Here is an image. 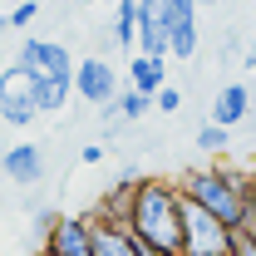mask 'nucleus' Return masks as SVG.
<instances>
[{
    "label": "nucleus",
    "mask_w": 256,
    "mask_h": 256,
    "mask_svg": "<svg viewBox=\"0 0 256 256\" xmlns=\"http://www.w3.org/2000/svg\"><path fill=\"white\" fill-rule=\"evenodd\" d=\"M128 226H133L138 242L182 256V192H178V182H168V178H138Z\"/></svg>",
    "instance_id": "f257e3e1"
},
{
    "label": "nucleus",
    "mask_w": 256,
    "mask_h": 256,
    "mask_svg": "<svg viewBox=\"0 0 256 256\" xmlns=\"http://www.w3.org/2000/svg\"><path fill=\"white\" fill-rule=\"evenodd\" d=\"M178 192L217 212L226 226H242V197H246V172L242 168H192L178 178Z\"/></svg>",
    "instance_id": "f03ea898"
},
{
    "label": "nucleus",
    "mask_w": 256,
    "mask_h": 256,
    "mask_svg": "<svg viewBox=\"0 0 256 256\" xmlns=\"http://www.w3.org/2000/svg\"><path fill=\"white\" fill-rule=\"evenodd\" d=\"M232 232L217 212H207L202 202L182 197V256H226L232 252Z\"/></svg>",
    "instance_id": "7ed1b4c3"
},
{
    "label": "nucleus",
    "mask_w": 256,
    "mask_h": 256,
    "mask_svg": "<svg viewBox=\"0 0 256 256\" xmlns=\"http://www.w3.org/2000/svg\"><path fill=\"white\" fill-rule=\"evenodd\" d=\"M0 118L10 128H30L40 118V108H34V74L25 64H10L0 74Z\"/></svg>",
    "instance_id": "20e7f679"
},
{
    "label": "nucleus",
    "mask_w": 256,
    "mask_h": 256,
    "mask_svg": "<svg viewBox=\"0 0 256 256\" xmlns=\"http://www.w3.org/2000/svg\"><path fill=\"white\" fill-rule=\"evenodd\" d=\"M89 246H94V217H74V212H60L54 226L40 236L44 256H89Z\"/></svg>",
    "instance_id": "39448f33"
},
{
    "label": "nucleus",
    "mask_w": 256,
    "mask_h": 256,
    "mask_svg": "<svg viewBox=\"0 0 256 256\" xmlns=\"http://www.w3.org/2000/svg\"><path fill=\"white\" fill-rule=\"evenodd\" d=\"M74 94L84 98V104H108V98H118V74H114V64L98 60V54H84V60H74Z\"/></svg>",
    "instance_id": "423d86ee"
},
{
    "label": "nucleus",
    "mask_w": 256,
    "mask_h": 256,
    "mask_svg": "<svg viewBox=\"0 0 256 256\" xmlns=\"http://www.w3.org/2000/svg\"><path fill=\"white\" fill-rule=\"evenodd\" d=\"M15 64H25L34 79H44V74H74V54L64 50L60 40H34V34L20 44V60Z\"/></svg>",
    "instance_id": "0eeeda50"
},
{
    "label": "nucleus",
    "mask_w": 256,
    "mask_h": 256,
    "mask_svg": "<svg viewBox=\"0 0 256 256\" xmlns=\"http://www.w3.org/2000/svg\"><path fill=\"white\" fill-rule=\"evenodd\" d=\"M0 178H10V182H20V188H34V182L44 178V153H40V143H15V148L0 158Z\"/></svg>",
    "instance_id": "6e6552de"
},
{
    "label": "nucleus",
    "mask_w": 256,
    "mask_h": 256,
    "mask_svg": "<svg viewBox=\"0 0 256 256\" xmlns=\"http://www.w3.org/2000/svg\"><path fill=\"white\" fill-rule=\"evenodd\" d=\"M138 246L143 242L133 236V226L94 217V246H89V256H138Z\"/></svg>",
    "instance_id": "1a4fd4ad"
},
{
    "label": "nucleus",
    "mask_w": 256,
    "mask_h": 256,
    "mask_svg": "<svg viewBox=\"0 0 256 256\" xmlns=\"http://www.w3.org/2000/svg\"><path fill=\"white\" fill-rule=\"evenodd\" d=\"M246 114H252V89L246 84H222L212 94V124L236 128V124H246Z\"/></svg>",
    "instance_id": "9d476101"
},
{
    "label": "nucleus",
    "mask_w": 256,
    "mask_h": 256,
    "mask_svg": "<svg viewBox=\"0 0 256 256\" xmlns=\"http://www.w3.org/2000/svg\"><path fill=\"white\" fill-rule=\"evenodd\" d=\"M133 188H138V172H133V168H124V178H118L114 188L98 197L94 217H104V222H124V226H128V212H133Z\"/></svg>",
    "instance_id": "9b49d317"
},
{
    "label": "nucleus",
    "mask_w": 256,
    "mask_h": 256,
    "mask_svg": "<svg viewBox=\"0 0 256 256\" xmlns=\"http://www.w3.org/2000/svg\"><path fill=\"white\" fill-rule=\"evenodd\" d=\"M128 84L138 89V94H158L162 84H168V60H158V54H133L128 60Z\"/></svg>",
    "instance_id": "f8f14e48"
},
{
    "label": "nucleus",
    "mask_w": 256,
    "mask_h": 256,
    "mask_svg": "<svg viewBox=\"0 0 256 256\" xmlns=\"http://www.w3.org/2000/svg\"><path fill=\"white\" fill-rule=\"evenodd\" d=\"M74 94V74H44V79H34V108L40 114H60L64 104Z\"/></svg>",
    "instance_id": "ddd939ff"
},
{
    "label": "nucleus",
    "mask_w": 256,
    "mask_h": 256,
    "mask_svg": "<svg viewBox=\"0 0 256 256\" xmlns=\"http://www.w3.org/2000/svg\"><path fill=\"white\" fill-rule=\"evenodd\" d=\"M114 40L124 50L138 44V0H118V10H114Z\"/></svg>",
    "instance_id": "4468645a"
},
{
    "label": "nucleus",
    "mask_w": 256,
    "mask_h": 256,
    "mask_svg": "<svg viewBox=\"0 0 256 256\" xmlns=\"http://www.w3.org/2000/svg\"><path fill=\"white\" fill-rule=\"evenodd\" d=\"M138 50L168 60V25H158V20H138Z\"/></svg>",
    "instance_id": "2eb2a0df"
},
{
    "label": "nucleus",
    "mask_w": 256,
    "mask_h": 256,
    "mask_svg": "<svg viewBox=\"0 0 256 256\" xmlns=\"http://www.w3.org/2000/svg\"><path fill=\"white\" fill-rule=\"evenodd\" d=\"M114 108H118V118H128V124H133V118H143V114L153 108V94H138V89L128 84V89H118Z\"/></svg>",
    "instance_id": "dca6fc26"
},
{
    "label": "nucleus",
    "mask_w": 256,
    "mask_h": 256,
    "mask_svg": "<svg viewBox=\"0 0 256 256\" xmlns=\"http://www.w3.org/2000/svg\"><path fill=\"white\" fill-rule=\"evenodd\" d=\"M226 143H232V133H226L222 124H212V118H207V124L197 128V148H202V153H222Z\"/></svg>",
    "instance_id": "f3484780"
},
{
    "label": "nucleus",
    "mask_w": 256,
    "mask_h": 256,
    "mask_svg": "<svg viewBox=\"0 0 256 256\" xmlns=\"http://www.w3.org/2000/svg\"><path fill=\"white\" fill-rule=\"evenodd\" d=\"M242 232L256 236V172H246V197H242Z\"/></svg>",
    "instance_id": "a211bd4d"
},
{
    "label": "nucleus",
    "mask_w": 256,
    "mask_h": 256,
    "mask_svg": "<svg viewBox=\"0 0 256 256\" xmlns=\"http://www.w3.org/2000/svg\"><path fill=\"white\" fill-rule=\"evenodd\" d=\"M153 108H158V114H178V108H182V89H172V84H162L158 94H153Z\"/></svg>",
    "instance_id": "6ab92c4d"
},
{
    "label": "nucleus",
    "mask_w": 256,
    "mask_h": 256,
    "mask_svg": "<svg viewBox=\"0 0 256 256\" xmlns=\"http://www.w3.org/2000/svg\"><path fill=\"white\" fill-rule=\"evenodd\" d=\"M34 15H40V0H20V5H15V10L5 15V20H10V30H25Z\"/></svg>",
    "instance_id": "aec40b11"
},
{
    "label": "nucleus",
    "mask_w": 256,
    "mask_h": 256,
    "mask_svg": "<svg viewBox=\"0 0 256 256\" xmlns=\"http://www.w3.org/2000/svg\"><path fill=\"white\" fill-rule=\"evenodd\" d=\"M168 5H172V0H138V20H158V25H168Z\"/></svg>",
    "instance_id": "412c9836"
},
{
    "label": "nucleus",
    "mask_w": 256,
    "mask_h": 256,
    "mask_svg": "<svg viewBox=\"0 0 256 256\" xmlns=\"http://www.w3.org/2000/svg\"><path fill=\"white\" fill-rule=\"evenodd\" d=\"M226 256H256V236L236 226V232H232V252H226Z\"/></svg>",
    "instance_id": "4be33fe9"
},
{
    "label": "nucleus",
    "mask_w": 256,
    "mask_h": 256,
    "mask_svg": "<svg viewBox=\"0 0 256 256\" xmlns=\"http://www.w3.org/2000/svg\"><path fill=\"white\" fill-rule=\"evenodd\" d=\"M79 162H84V168L104 162V143H84V148H79Z\"/></svg>",
    "instance_id": "5701e85b"
},
{
    "label": "nucleus",
    "mask_w": 256,
    "mask_h": 256,
    "mask_svg": "<svg viewBox=\"0 0 256 256\" xmlns=\"http://www.w3.org/2000/svg\"><path fill=\"white\" fill-rule=\"evenodd\" d=\"M54 217H60V212H54V207H40V212H34V232H40V236H44V232H50V226H54Z\"/></svg>",
    "instance_id": "b1692460"
},
{
    "label": "nucleus",
    "mask_w": 256,
    "mask_h": 256,
    "mask_svg": "<svg viewBox=\"0 0 256 256\" xmlns=\"http://www.w3.org/2000/svg\"><path fill=\"white\" fill-rule=\"evenodd\" d=\"M138 256H178V252H162V246H148V242H143V246H138Z\"/></svg>",
    "instance_id": "393cba45"
},
{
    "label": "nucleus",
    "mask_w": 256,
    "mask_h": 256,
    "mask_svg": "<svg viewBox=\"0 0 256 256\" xmlns=\"http://www.w3.org/2000/svg\"><path fill=\"white\" fill-rule=\"evenodd\" d=\"M242 64H246V69H256V44L246 50V54H242Z\"/></svg>",
    "instance_id": "a878e982"
},
{
    "label": "nucleus",
    "mask_w": 256,
    "mask_h": 256,
    "mask_svg": "<svg viewBox=\"0 0 256 256\" xmlns=\"http://www.w3.org/2000/svg\"><path fill=\"white\" fill-rule=\"evenodd\" d=\"M5 30H10V20H5V15H0V34H5Z\"/></svg>",
    "instance_id": "bb28decb"
},
{
    "label": "nucleus",
    "mask_w": 256,
    "mask_h": 256,
    "mask_svg": "<svg viewBox=\"0 0 256 256\" xmlns=\"http://www.w3.org/2000/svg\"><path fill=\"white\" fill-rule=\"evenodd\" d=\"M197 5H217V0H197Z\"/></svg>",
    "instance_id": "cd10ccee"
},
{
    "label": "nucleus",
    "mask_w": 256,
    "mask_h": 256,
    "mask_svg": "<svg viewBox=\"0 0 256 256\" xmlns=\"http://www.w3.org/2000/svg\"><path fill=\"white\" fill-rule=\"evenodd\" d=\"M40 256H44V252H40Z\"/></svg>",
    "instance_id": "c85d7f7f"
}]
</instances>
